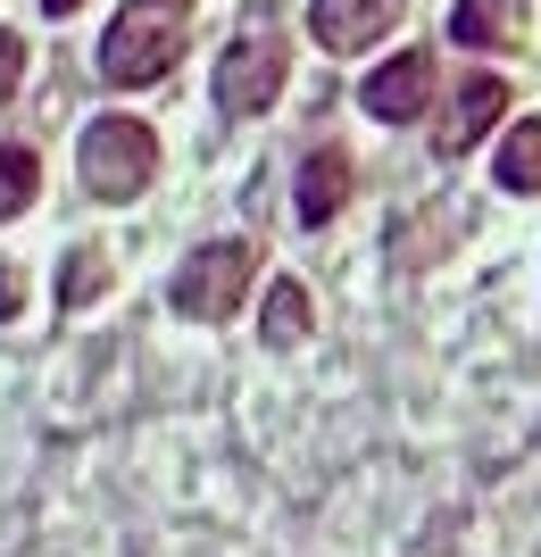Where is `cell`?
<instances>
[{
	"label": "cell",
	"mask_w": 541,
	"mask_h": 557,
	"mask_svg": "<svg viewBox=\"0 0 541 557\" xmlns=\"http://www.w3.org/2000/svg\"><path fill=\"white\" fill-rule=\"evenodd\" d=\"M192 42V9L184 0H125L109 34H100V75L118 84V92H142V84H159Z\"/></svg>",
	"instance_id": "obj_1"
},
{
	"label": "cell",
	"mask_w": 541,
	"mask_h": 557,
	"mask_svg": "<svg viewBox=\"0 0 541 557\" xmlns=\"http://www.w3.org/2000/svg\"><path fill=\"white\" fill-rule=\"evenodd\" d=\"M250 275H259V242H200V250L175 267V283H167V300L184 308V317H200V325H217V317H234L242 292H250Z\"/></svg>",
	"instance_id": "obj_2"
},
{
	"label": "cell",
	"mask_w": 541,
	"mask_h": 557,
	"mask_svg": "<svg viewBox=\"0 0 541 557\" xmlns=\"http://www.w3.org/2000/svg\"><path fill=\"white\" fill-rule=\"evenodd\" d=\"M150 175H159V134L142 116H100L84 134V184H93V200H142Z\"/></svg>",
	"instance_id": "obj_3"
},
{
	"label": "cell",
	"mask_w": 541,
	"mask_h": 557,
	"mask_svg": "<svg viewBox=\"0 0 541 557\" xmlns=\"http://www.w3.org/2000/svg\"><path fill=\"white\" fill-rule=\"evenodd\" d=\"M283 67H292L283 34H275V25H250V34H242V42L217 59V109H225V116H259V109H275Z\"/></svg>",
	"instance_id": "obj_4"
},
{
	"label": "cell",
	"mask_w": 541,
	"mask_h": 557,
	"mask_svg": "<svg viewBox=\"0 0 541 557\" xmlns=\"http://www.w3.org/2000/svg\"><path fill=\"white\" fill-rule=\"evenodd\" d=\"M401 25V0H308V34H317V50H367L383 42Z\"/></svg>",
	"instance_id": "obj_5"
},
{
	"label": "cell",
	"mask_w": 541,
	"mask_h": 557,
	"mask_svg": "<svg viewBox=\"0 0 541 557\" xmlns=\"http://www.w3.org/2000/svg\"><path fill=\"white\" fill-rule=\"evenodd\" d=\"M425 100H433V50H401V59H383V67L367 75V109H376L383 125H408Z\"/></svg>",
	"instance_id": "obj_6"
},
{
	"label": "cell",
	"mask_w": 541,
	"mask_h": 557,
	"mask_svg": "<svg viewBox=\"0 0 541 557\" xmlns=\"http://www.w3.org/2000/svg\"><path fill=\"white\" fill-rule=\"evenodd\" d=\"M500 109H508V84H500V75H467L458 100H450V116H442V134H433V150H442V159L475 150V141L500 125Z\"/></svg>",
	"instance_id": "obj_7"
},
{
	"label": "cell",
	"mask_w": 541,
	"mask_h": 557,
	"mask_svg": "<svg viewBox=\"0 0 541 557\" xmlns=\"http://www.w3.org/2000/svg\"><path fill=\"white\" fill-rule=\"evenodd\" d=\"M450 34L467 50H508V42H525V0H458Z\"/></svg>",
	"instance_id": "obj_8"
},
{
	"label": "cell",
	"mask_w": 541,
	"mask_h": 557,
	"mask_svg": "<svg viewBox=\"0 0 541 557\" xmlns=\"http://www.w3.org/2000/svg\"><path fill=\"white\" fill-rule=\"evenodd\" d=\"M342 200H351V159H342V150H317V159L300 166V225H333Z\"/></svg>",
	"instance_id": "obj_9"
},
{
	"label": "cell",
	"mask_w": 541,
	"mask_h": 557,
	"mask_svg": "<svg viewBox=\"0 0 541 557\" xmlns=\"http://www.w3.org/2000/svg\"><path fill=\"white\" fill-rule=\"evenodd\" d=\"M308 325H317V300H308V283H275L267 292V349H292V342H308Z\"/></svg>",
	"instance_id": "obj_10"
},
{
	"label": "cell",
	"mask_w": 541,
	"mask_h": 557,
	"mask_svg": "<svg viewBox=\"0 0 541 557\" xmlns=\"http://www.w3.org/2000/svg\"><path fill=\"white\" fill-rule=\"evenodd\" d=\"M34 191H42V159L25 141H0V225L34 209Z\"/></svg>",
	"instance_id": "obj_11"
},
{
	"label": "cell",
	"mask_w": 541,
	"mask_h": 557,
	"mask_svg": "<svg viewBox=\"0 0 541 557\" xmlns=\"http://www.w3.org/2000/svg\"><path fill=\"white\" fill-rule=\"evenodd\" d=\"M500 184L517 191V200H533V191H541V116H525L517 134L500 141Z\"/></svg>",
	"instance_id": "obj_12"
},
{
	"label": "cell",
	"mask_w": 541,
	"mask_h": 557,
	"mask_svg": "<svg viewBox=\"0 0 541 557\" xmlns=\"http://www.w3.org/2000/svg\"><path fill=\"white\" fill-rule=\"evenodd\" d=\"M100 283H109V258L75 250V258H67V283H59V300H67V308H84V300L100 292Z\"/></svg>",
	"instance_id": "obj_13"
},
{
	"label": "cell",
	"mask_w": 541,
	"mask_h": 557,
	"mask_svg": "<svg viewBox=\"0 0 541 557\" xmlns=\"http://www.w3.org/2000/svg\"><path fill=\"white\" fill-rule=\"evenodd\" d=\"M17 75H25V42H17V34H0V100L17 92Z\"/></svg>",
	"instance_id": "obj_14"
},
{
	"label": "cell",
	"mask_w": 541,
	"mask_h": 557,
	"mask_svg": "<svg viewBox=\"0 0 541 557\" xmlns=\"http://www.w3.org/2000/svg\"><path fill=\"white\" fill-rule=\"evenodd\" d=\"M17 308H25V275H17V267H0V317H17Z\"/></svg>",
	"instance_id": "obj_15"
},
{
	"label": "cell",
	"mask_w": 541,
	"mask_h": 557,
	"mask_svg": "<svg viewBox=\"0 0 541 557\" xmlns=\"http://www.w3.org/2000/svg\"><path fill=\"white\" fill-rule=\"evenodd\" d=\"M75 9H84V0H42V17H75Z\"/></svg>",
	"instance_id": "obj_16"
}]
</instances>
